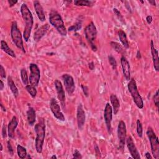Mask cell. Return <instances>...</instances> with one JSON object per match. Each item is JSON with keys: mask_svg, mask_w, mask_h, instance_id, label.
I'll return each mask as SVG.
<instances>
[{"mask_svg": "<svg viewBox=\"0 0 159 159\" xmlns=\"http://www.w3.org/2000/svg\"><path fill=\"white\" fill-rule=\"evenodd\" d=\"M21 12L25 23V27L23 32V37L25 42H28L29 39L32 29L34 24V19L32 12L25 4H22L21 7Z\"/></svg>", "mask_w": 159, "mask_h": 159, "instance_id": "1", "label": "cell"}, {"mask_svg": "<svg viewBox=\"0 0 159 159\" xmlns=\"http://www.w3.org/2000/svg\"><path fill=\"white\" fill-rule=\"evenodd\" d=\"M34 130L36 133L35 140V147L37 153L41 154L43 149V144L46 136V124L44 119H41L39 122L35 125Z\"/></svg>", "mask_w": 159, "mask_h": 159, "instance_id": "2", "label": "cell"}, {"mask_svg": "<svg viewBox=\"0 0 159 159\" xmlns=\"http://www.w3.org/2000/svg\"><path fill=\"white\" fill-rule=\"evenodd\" d=\"M49 22L53 27H54L57 29L60 35L62 36H66L67 35V30L65 28L64 22L58 12L53 10L50 12Z\"/></svg>", "mask_w": 159, "mask_h": 159, "instance_id": "3", "label": "cell"}, {"mask_svg": "<svg viewBox=\"0 0 159 159\" xmlns=\"http://www.w3.org/2000/svg\"><path fill=\"white\" fill-rule=\"evenodd\" d=\"M84 32L85 37L90 45L92 50L96 52L97 50V47L95 44V41L97 36V29L95 24L91 22L85 28Z\"/></svg>", "mask_w": 159, "mask_h": 159, "instance_id": "4", "label": "cell"}, {"mask_svg": "<svg viewBox=\"0 0 159 159\" xmlns=\"http://www.w3.org/2000/svg\"><path fill=\"white\" fill-rule=\"evenodd\" d=\"M127 88L136 105L139 109H142L144 108V101L137 90V83L134 78L130 79Z\"/></svg>", "mask_w": 159, "mask_h": 159, "instance_id": "5", "label": "cell"}, {"mask_svg": "<svg viewBox=\"0 0 159 159\" xmlns=\"http://www.w3.org/2000/svg\"><path fill=\"white\" fill-rule=\"evenodd\" d=\"M11 36L13 42L16 46L24 53H25V50L23 45L22 36L20 30L18 27V24L16 21L12 22L11 28Z\"/></svg>", "mask_w": 159, "mask_h": 159, "instance_id": "6", "label": "cell"}, {"mask_svg": "<svg viewBox=\"0 0 159 159\" xmlns=\"http://www.w3.org/2000/svg\"><path fill=\"white\" fill-rule=\"evenodd\" d=\"M147 136L150 141L152 154L155 159L159 158V142L153 129L149 127L147 130Z\"/></svg>", "mask_w": 159, "mask_h": 159, "instance_id": "7", "label": "cell"}, {"mask_svg": "<svg viewBox=\"0 0 159 159\" xmlns=\"http://www.w3.org/2000/svg\"><path fill=\"white\" fill-rule=\"evenodd\" d=\"M127 130L126 123L123 121L119 122L117 127V136L119 139V148L121 150H123L126 140Z\"/></svg>", "mask_w": 159, "mask_h": 159, "instance_id": "8", "label": "cell"}, {"mask_svg": "<svg viewBox=\"0 0 159 159\" xmlns=\"http://www.w3.org/2000/svg\"><path fill=\"white\" fill-rule=\"evenodd\" d=\"M29 70L31 72L29 83L31 85L36 87L39 85L41 78V72L36 63H31L29 65Z\"/></svg>", "mask_w": 159, "mask_h": 159, "instance_id": "9", "label": "cell"}, {"mask_svg": "<svg viewBox=\"0 0 159 159\" xmlns=\"http://www.w3.org/2000/svg\"><path fill=\"white\" fill-rule=\"evenodd\" d=\"M50 108L56 118H57L59 121H65V118L61 111L60 105L57 101L54 98H52L50 101Z\"/></svg>", "mask_w": 159, "mask_h": 159, "instance_id": "10", "label": "cell"}, {"mask_svg": "<svg viewBox=\"0 0 159 159\" xmlns=\"http://www.w3.org/2000/svg\"><path fill=\"white\" fill-rule=\"evenodd\" d=\"M62 78L63 81L66 91H67L69 95H72L75 90V85L73 78L70 75L67 73L63 74Z\"/></svg>", "mask_w": 159, "mask_h": 159, "instance_id": "11", "label": "cell"}, {"mask_svg": "<svg viewBox=\"0 0 159 159\" xmlns=\"http://www.w3.org/2000/svg\"><path fill=\"white\" fill-rule=\"evenodd\" d=\"M104 118L108 133L110 134L111 130V122L113 119V108L109 103H107L105 106L104 111Z\"/></svg>", "mask_w": 159, "mask_h": 159, "instance_id": "12", "label": "cell"}, {"mask_svg": "<svg viewBox=\"0 0 159 159\" xmlns=\"http://www.w3.org/2000/svg\"><path fill=\"white\" fill-rule=\"evenodd\" d=\"M55 87L56 89L57 94V98L60 101V104L63 109L65 108V91L62 86V83L59 80H56L54 82Z\"/></svg>", "mask_w": 159, "mask_h": 159, "instance_id": "13", "label": "cell"}, {"mask_svg": "<svg viewBox=\"0 0 159 159\" xmlns=\"http://www.w3.org/2000/svg\"><path fill=\"white\" fill-rule=\"evenodd\" d=\"M126 141V144H127L128 150L132 157L135 159H140V156L139 152L136 146L132 137L131 136H128Z\"/></svg>", "mask_w": 159, "mask_h": 159, "instance_id": "14", "label": "cell"}, {"mask_svg": "<svg viewBox=\"0 0 159 159\" xmlns=\"http://www.w3.org/2000/svg\"><path fill=\"white\" fill-rule=\"evenodd\" d=\"M76 119H77V124H78V129L82 130L84 126L85 119H86L85 113L82 104H80L77 108Z\"/></svg>", "mask_w": 159, "mask_h": 159, "instance_id": "15", "label": "cell"}, {"mask_svg": "<svg viewBox=\"0 0 159 159\" xmlns=\"http://www.w3.org/2000/svg\"><path fill=\"white\" fill-rule=\"evenodd\" d=\"M18 119L16 116H13L11 121L9 123L8 126V136L11 138L14 139L15 135V129H16L18 125Z\"/></svg>", "mask_w": 159, "mask_h": 159, "instance_id": "16", "label": "cell"}, {"mask_svg": "<svg viewBox=\"0 0 159 159\" xmlns=\"http://www.w3.org/2000/svg\"><path fill=\"white\" fill-rule=\"evenodd\" d=\"M50 28V26L48 24H46L39 28L34 34V40L36 42H38L47 32Z\"/></svg>", "mask_w": 159, "mask_h": 159, "instance_id": "17", "label": "cell"}, {"mask_svg": "<svg viewBox=\"0 0 159 159\" xmlns=\"http://www.w3.org/2000/svg\"><path fill=\"white\" fill-rule=\"evenodd\" d=\"M121 63L123 69L124 76L127 80H130V68L128 60L124 56L121 58Z\"/></svg>", "mask_w": 159, "mask_h": 159, "instance_id": "18", "label": "cell"}, {"mask_svg": "<svg viewBox=\"0 0 159 159\" xmlns=\"http://www.w3.org/2000/svg\"><path fill=\"white\" fill-rule=\"evenodd\" d=\"M151 54L153 60L154 67L157 72L159 71V59H158V53L157 50L154 47V43L152 40L151 41Z\"/></svg>", "mask_w": 159, "mask_h": 159, "instance_id": "19", "label": "cell"}, {"mask_svg": "<svg viewBox=\"0 0 159 159\" xmlns=\"http://www.w3.org/2000/svg\"><path fill=\"white\" fill-rule=\"evenodd\" d=\"M34 8L36 10L37 16L39 20L41 22H44L46 20V16L45 13L44 11V9L42 6V5L38 1H34Z\"/></svg>", "mask_w": 159, "mask_h": 159, "instance_id": "20", "label": "cell"}, {"mask_svg": "<svg viewBox=\"0 0 159 159\" xmlns=\"http://www.w3.org/2000/svg\"><path fill=\"white\" fill-rule=\"evenodd\" d=\"M110 101H111V103L112 104V107H113V113L114 114V115L117 114L119 110V107H120V103H119V100L118 99V98L117 97L116 95L112 94L110 96Z\"/></svg>", "mask_w": 159, "mask_h": 159, "instance_id": "21", "label": "cell"}, {"mask_svg": "<svg viewBox=\"0 0 159 159\" xmlns=\"http://www.w3.org/2000/svg\"><path fill=\"white\" fill-rule=\"evenodd\" d=\"M36 113L35 110L32 107L29 108L27 111V119H28V124L30 126H33L36 122Z\"/></svg>", "mask_w": 159, "mask_h": 159, "instance_id": "22", "label": "cell"}, {"mask_svg": "<svg viewBox=\"0 0 159 159\" xmlns=\"http://www.w3.org/2000/svg\"><path fill=\"white\" fill-rule=\"evenodd\" d=\"M8 84L9 85V87L10 88L11 91L12 93V94L14 95L15 98H17L19 95V91H18V89L17 86H16L14 81H13L12 78L10 76L8 77Z\"/></svg>", "mask_w": 159, "mask_h": 159, "instance_id": "23", "label": "cell"}, {"mask_svg": "<svg viewBox=\"0 0 159 159\" xmlns=\"http://www.w3.org/2000/svg\"><path fill=\"white\" fill-rule=\"evenodd\" d=\"M1 49L2 50H3V51L6 53L8 56L12 57V58H16V56L15 52L8 46V44L5 41H1Z\"/></svg>", "mask_w": 159, "mask_h": 159, "instance_id": "24", "label": "cell"}, {"mask_svg": "<svg viewBox=\"0 0 159 159\" xmlns=\"http://www.w3.org/2000/svg\"><path fill=\"white\" fill-rule=\"evenodd\" d=\"M118 36L119 38V40H120L121 42L126 49H128L129 47V44L128 40L127 38L126 34L123 31V30H119L118 31Z\"/></svg>", "mask_w": 159, "mask_h": 159, "instance_id": "25", "label": "cell"}, {"mask_svg": "<svg viewBox=\"0 0 159 159\" xmlns=\"http://www.w3.org/2000/svg\"><path fill=\"white\" fill-rule=\"evenodd\" d=\"M110 44H111V47L113 48V49L116 52L119 53V54H120L123 56L126 53V51L124 49L123 47L119 43L116 42H111Z\"/></svg>", "mask_w": 159, "mask_h": 159, "instance_id": "26", "label": "cell"}, {"mask_svg": "<svg viewBox=\"0 0 159 159\" xmlns=\"http://www.w3.org/2000/svg\"><path fill=\"white\" fill-rule=\"evenodd\" d=\"M17 153L18 155V157L24 159L27 157L28 154H27V151L26 149L24 147H22L21 145H18L17 146Z\"/></svg>", "mask_w": 159, "mask_h": 159, "instance_id": "27", "label": "cell"}, {"mask_svg": "<svg viewBox=\"0 0 159 159\" xmlns=\"http://www.w3.org/2000/svg\"><path fill=\"white\" fill-rule=\"evenodd\" d=\"M74 4L76 6L91 7L93 5V2L91 1H86V0H75Z\"/></svg>", "mask_w": 159, "mask_h": 159, "instance_id": "28", "label": "cell"}, {"mask_svg": "<svg viewBox=\"0 0 159 159\" xmlns=\"http://www.w3.org/2000/svg\"><path fill=\"white\" fill-rule=\"evenodd\" d=\"M21 80H22V82L23 84L25 86L28 85V83L29 82V79H28V73H27V71H26L25 69H22L21 70Z\"/></svg>", "mask_w": 159, "mask_h": 159, "instance_id": "29", "label": "cell"}, {"mask_svg": "<svg viewBox=\"0 0 159 159\" xmlns=\"http://www.w3.org/2000/svg\"><path fill=\"white\" fill-rule=\"evenodd\" d=\"M82 27V21H78L75 24L70 26V27L68 29V30L69 32H76L77 31H79L80 29H81Z\"/></svg>", "mask_w": 159, "mask_h": 159, "instance_id": "30", "label": "cell"}, {"mask_svg": "<svg viewBox=\"0 0 159 159\" xmlns=\"http://www.w3.org/2000/svg\"><path fill=\"white\" fill-rule=\"evenodd\" d=\"M25 89L32 98H35L36 96L37 91V90H36L35 86H34L31 85H28L27 86H25Z\"/></svg>", "mask_w": 159, "mask_h": 159, "instance_id": "31", "label": "cell"}, {"mask_svg": "<svg viewBox=\"0 0 159 159\" xmlns=\"http://www.w3.org/2000/svg\"><path fill=\"white\" fill-rule=\"evenodd\" d=\"M137 124V133L138 134V136L139 137H142L143 136V128H142V125L139 119L137 120L136 122Z\"/></svg>", "mask_w": 159, "mask_h": 159, "instance_id": "32", "label": "cell"}, {"mask_svg": "<svg viewBox=\"0 0 159 159\" xmlns=\"http://www.w3.org/2000/svg\"><path fill=\"white\" fill-rule=\"evenodd\" d=\"M108 60H109L110 64L111 65L113 69L116 70L117 69V62H116L115 58L112 56H110L108 57Z\"/></svg>", "mask_w": 159, "mask_h": 159, "instance_id": "33", "label": "cell"}, {"mask_svg": "<svg viewBox=\"0 0 159 159\" xmlns=\"http://www.w3.org/2000/svg\"><path fill=\"white\" fill-rule=\"evenodd\" d=\"M113 11H114V14L116 15V16L118 18V19H119V20H120L122 22H123V23H125V21H124V18H123V16H122V15H121V13L120 12V11H119L117 9H116V8H114L113 9Z\"/></svg>", "mask_w": 159, "mask_h": 159, "instance_id": "34", "label": "cell"}, {"mask_svg": "<svg viewBox=\"0 0 159 159\" xmlns=\"http://www.w3.org/2000/svg\"><path fill=\"white\" fill-rule=\"evenodd\" d=\"M154 101L155 107L158 109V101H159V100H158V90L156 91V93L154 96Z\"/></svg>", "mask_w": 159, "mask_h": 159, "instance_id": "35", "label": "cell"}, {"mask_svg": "<svg viewBox=\"0 0 159 159\" xmlns=\"http://www.w3.org/2000/svg\"><path fill=\"white\" fill-rule=\"evenodd\" d=\"M7 147H8V152L9 153V154L12 156L13 154H14V151H13V149L12 147V145L11 144V142L9 140H8L7 142Z\"/></svg>", "mask_w": 159, "mask_h": 159, "instance_id": "36", "label": "cell"}, {"mask_svg": "<svg viewBox=\"0 0 159 159\" xmlns=\"http://www.w3.org/2000/svg\"><path fill=\"white\" fill-rule=\"evenodd\" d=\"M0 76H1V77L3 78H5L6 77L5 70L2 65H0Z\"/></svg>", "mask_w": 159, "mask_h": 159, "instance_id": "37", "label": "cell"}, {"mask_svg": "<svg viewBox=\"0 0 159 159\" xmlns=\"http://www.w3.org/2000/svg\"><path fill=\"white\" fill-rule=\"evenodd\" d=\"M73 158H76V159H81V158H82V155L80 154V152L78 150H75V152L73 154Z\"/></svg>", "mask_w": 159, "mask_h": 159, "instance_id": "38", "label": "cell"}, {"mask_svg": "<svg viewBox=\"0 0 159 159\" xmlns=\"http://www.w3.org/2000/svg\"><path fill=\"white\" fill-rule=\"evenodd\" d=\"M82 90H83L84 95H85L86 97H88V88L86 86L82 85Z\"/></svg>", "mask_w": 159, "mask_h": 159, "instance_id": "39", "label": "cell"}, {"mask_svg": "<svg viewBox=\"0 0 159 159\" xmlns=\"http://www.w3.org/2000/svg\"><path fill=\"white\" fill-rule=\"evenodd\" d=\"M18 3V1H15V0H8V3L9 5V7H12L15 6Z\"/></svg>", "mask_w": 159, "mask_h": 159, "instance_id": "40", "label": "cell"}, {"mask_svg": "<svg viewBox=\"0 0 159 159\" xmlns=\"http://www.w3.org/2000/svg\"><path fill=\"white\" fill-rule=\"evenodd\" d=\"M2 136L3 138H5L6 137V127L5 125H3V129H2Z\"/></svg>", "mask_w": 159, "mask_h": 159, "instance_id": "41", "label": "cell"}, {"mask_svg": "<svg viewBox=\"0 0 159 159\" xmlns=\"http://www.w3.org/2000/svg\"><path fill=\"white\" fill-rule=\"evenodd\" d=\"M95 151L96 152V156L97 155H99V157H101V153H100V149H99V147L98 145L96 144L95 146Z\"/></svg>", "mask_w": 159, "mask_h": 159, "instance_id": "42", "label": "cell"}, {"mask_svg": "<svg viewBox=\"0 0 159 159\" xmlns=\"http://www.w3.org/2000/svg\"><path fill=\"white\" fill-rule=\"evenodd\" d=\"M89 65V69L91 70H93L94 69H95V64L93 63V62H91L90 63H89L88 64Z\"/></svg>", "mask_w": 159, "mask_h": 159, "instance_id": "43", "label": "cell"}, {"mask_svg": "<svg viewBox=\"0 0 159 159\" xmlns=\"http://www.w3.org/2000/svg\"><path fill=\"white\" fill-rule=\"evenodd\" d=\"M152 20H153V19H152V16L149 15V16H147V18H146V21H147V23H148L149 24H151L152 23Z\"/></svg>", "mask_w": 159, "mask_h": 159, "instance_id": "44", "label": "cell"}, {"mask_svg": "<svg viewBox=\"0 0 159 159\" xmlns=\"http://www.w3.org/2000/svg\"><path fill=\"white\" fill-rule=\"evenodd\" d=\"M145 158H147V159H152V157L151 156V155L149 152H146V154H145Z\"/></svg>", "mask_w": 159, "mask_h": 159, "instance_id": "45", "label": "cell"}, {"mask_svg": "<svg viewBox=\"0 0 159 159\" xmlns=\"http://www.w3.org/2000/svg\"><path fill=\"white\" fill-rule=\"evenodd\" d=\"M0 83H1V84H0V90L2 91L4 88V83L3 82L2 80L0 81Z\"/></svg>", "mask_w": 159, "mask_h": 159, "instance_id": "46", "label": "cell"}, {"mask_svg": "<svg viewBox=\"0 0 159 159\" xmlns=\"http://www.w3.org/2000/svg\"><path fill=\"white\" fill-rule=\"evenodd\" d=\"M137 59H139L141 58L140 52V51H139V50H138V51H137Z\"/></svg>", "mask_w": 159, "mask_h": 159, "instance_id": "47", "label": "cell"}, {"mask_svg": "<svg viewBox=\"0 0 159 159\" xmlns=\"http://www.w3.org/2000/svg\"><path fill=\"white\" fill-rule=\"evenodd\" d=\"M0 105H1V108H2V110L3 111L6 112V108H5L3 107V104L2 102H1V104H0Z\"/></svg>", "mask_w": 159, "mask_h": 159, "instance_id": "48", "label": "cell"}, {"mask_svg": "<svg viewBox=\"0 0 159 159\" xmlns=\"http://www.w3.org/2000/svg\"><path fill=\"white\" fill-rule=\"evenodd\" d=\"M149 3L152 5V6H156V4H155V1H149Z\"/></svg>", "mask_w": 159, "mask_h": 159, "instance_id": "49", "label": "cell"}, {"mask_svg": "<svg viewBox=\"0 0 159 159\" xmlns=\"http://www.w3.org/2000/svg\"><path fill=\"white\" fill-rule=\"evenodd\" d=\"M51 159H57V156L56 155H52V157H51V158H50Z\"/></svg>", "mask_w": 159, "mask_h": 159, "instance_id": "50", "label": "cell"}, {"mask_svg": "<svg viewBox=\"0 0 159 159\" xmlns=\"http://www.w3.org/2000/svg\"><path fill=\"white\" fill-rule=\"evenodd\" d=\"M0 146H1V149H0V150H1V151H3V145H2V144H0Z\"/></svg>", "mask_w": 159, "mask_h": 159, "instance_id": "51", "label": "cell"}, {"mask_svg": "<svg viewBox=\"0 0 159 159\" xmlns=\"http://www.w3.org/2000/svg\"><path fill=\"white\" fill-rule=\"evenodd\" d=\"M26 158H31V157L29 155H28V157H26Z\"/></svg>", "mask_w": 159, "mask_h": 159, "instance_id": "52", "label": "cell"}]
</instances>
